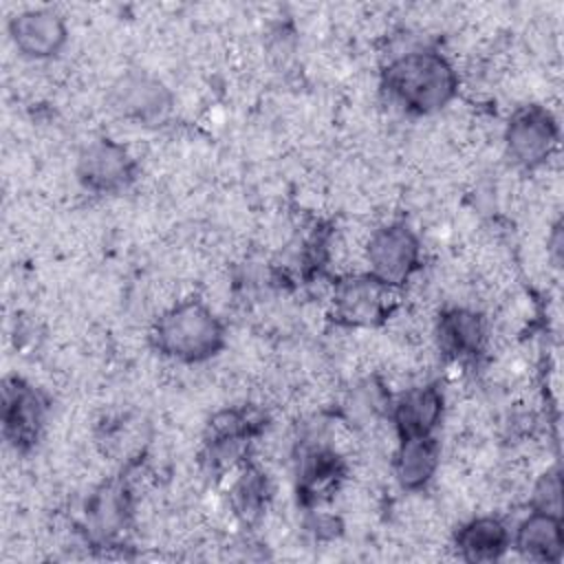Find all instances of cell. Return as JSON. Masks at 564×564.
<instances>
[{
  "label": "cell",
  "mask_w": 564,
  "mask_h": 564,
  "mask_svg": "<svg viewBox=\"0 0 564 564\" xmlns=\"http://www.w3.org/2000/svg\"><path fill=\"white\" fill-rule=\"evenodd\" d=\"M381 86L405 112L434 115L454 99L458 75L447 57L421 48L392 57L383 68Z\"/></svg>",
  "instance_id": "1"
},
{
  "label": "cell",
  "mask_w": 564,
  "mask_h": 564,
  "mask_svg": "<svg viewBox=\"0 0 564 564\" xmlns=\"http://www.w3.org/2000/svg\"><path fill=\"white\" fill-rule=\"evenodd\" d=\"M150 341L167 359L203 364L225 348V328L207 302L178 300L156 315Z\"/></svg>",
  "instance_id": "2"
},
{
  "label": "cell",
  "mask_w": 564,
  "mask_h": 564,
  "mask_svg": "<svg viewBox=\"0 0 564 564\" xmlns=\"http://www.w3.org/2000/svg\"><path fill=\"white\" fill-rule=\"evenodd\" d=\"M421 242L405 223H388L370 231L366 267L372 278L388 286H401L419 271Z\"/></svg>",
  "instance_id": "3"
},
{
  "label": "cell",
  "mask_w": 564,
  "mask_h": 564,
  "mask_svg": "<svg viewBox=\"0 0 564 564\" xmlns=\"http://www.w3.org/2000/svg\"><path fill=\"white\" fill-rule=\"evenodd\" d=\"M106 99L117 117L141 126L163 123L174 108L170 88L148 70H126L117 75Z\"/></svg>",
  "instance_id": "4"
},
{
  "label": "cell",
  "mask_w": 564,
  "mask_h": 564,
  "mask_svg": "<svg viewBox=\"0 0 564 564\" xmlns=\"http://www.w3.org/2000/svg\"><path fill=\"white\" fill-rule=\"evenodd\" d=\"M75 176L93 194H119L137 178V161L115 139L88 141L75 161Z\"/></svg>",
  "instance_id": "5"
},
{
  "label": "cell",
  "mask_w": 564,
  "mask_h": 564,
  "mask_svg": "<svg viewBox=\"0 0 564 564\" xmlns=\"http://www.w3.org/2000/svg\"><path fill=\"white\" fill-rule=\"evenodd\" d=\"M505 145L513 163L535 170L546 165L557 145L553 112L540 104H524L513 110L505 128Z\"/></svg>",
  "instance_id": "6"
},
{
  "label": "cell",
  "mask_w": 564,
  "mask_h": 564,
  "mask_svg": "<svg viewBox=\"0 0 564 564\" xmlns=\"http://www.w3.org/2000/svg\"><path fill=\"white\" fill-rule=\"evenodd\" d=\"M394 286L368 275H346L333 293L335 317L348 326L370 328L383 324L397 308Z\"/></svg>",
  "instance_id": "7"
},
{
  "label": "cell",
  "mask_w": 564,
  "mask_h": 564,
  "mask_svg": "<svg viewBox=\"0 0 564 564\" xmlns=\"http://www.w3.org/2000/svg\"><path fill=\"white\" fill-rule=\"evenodd\" d=\"M9 37L22 57L42 62L62 53L68 26L53 9H22L9 20Z\"/></svg>",
  "instance_id": "8"
},
{
  "label": "cell",
  "mask_w": 564,
  "mask_h": 564,
  "mask_svg": "<svg viewBox=\"0 0 564 564\" xmlns=\"http://www.w3.org/2000/svg\"><path fill=\"white\" fill-rule=\"evenodd\" d=\"M4 434L15 452L29 449L44 425V401L40 392L13 377L4 381Z\"/></svg>",
  "instance_id": "9"
},
{
  "label": "cell",
  "mask_w": 564,
  "mask_h": 564,
  "mask_svg": "<svg viewBox=\"0 0 564 564\" xmlns=\"http://www.w3.org/2000/svg\"><path fill=\"white\" fill-rule=\"evenodd\" d=\"M436 346L447 357H474L487 344V326L480 313L469 306H452L443 311L434 324Z\"/></svg>",
  "instance_id": "10"
},
{
  "label": "cell",
  "mask_w": 564,
  "mask_h": 564,
  "mask_svg": "<svg viewBox=\"0 0 564 564\" xmlns=\"http://www.w3.org/2000/svg\"><path fill=\"white\" fill-rule=\"evenodd\" d=\"M445 412V397L434 383L405 388L394 403L392 421L399 438L432 434Z\"/></svg>",
  "instance_id": "11"
},
{
  "label": "cell",
  "mask_w": 564,
  "mask_h": 564,
  "mask_svg": "<svg viewBox=\"0 0 564 564\" xmlns=\"http://www.w3.org/2000/svg\"><path fill=\"white\" fill-rule=\"evenodd\" d=\"M441 467V445L432 434L403 436L394 449V476L408 491L425 487Z\"/></svg>",
  "instance_id": "12"
},
{
  "label": "cell",
  "mask_w": 564,
  "mask_h": 564,
  "mask_svg": "<svg viewBox=\"0 0 564 564\" xmlns=\"http://www.w3.org/2000/svg\"><path fill=\"white\" fill-rule=\"evenodd\" d=\"M454 549L465 562H494L509 549V531L498 518L478 516L458 527Z\"/></svg>",
  "instance_id": "13"
},
{
  "label": "cell",
  "mask_w": 564,
  "mask_h": 564,
  "mask_svg": "<svg viewBox=\"0 0 564 564\" xmlns=\"http://www.w3.org/2000/svg\"><path fill=\"white\" fill-rule=\"evenodd\" d=\"M516 549L527 560L535 562H560L564 540H562V522L560 516L531 511L516 529L513 538Z\"/></svg>",
  "instance_id": "14"
},
{
  "label": "cell",
  "mask_w": 564,
  "mask_h": 564,
  "mask_svg": "<svg viewBox=\"0 0 564 564\" xmlns=\"http://www.w3.org/2000/svg\"><path fill=\"white\" fill-rule=\"evenodd\" d=\"M229 498H231V507L240 520H245L249 524L258 522L269 507V480L262 474V469L247 465L240 471V476L234 480Z\"/></svg>",
  "instance_id": "15"
},
{
  "label": "cell",
  "mask_w": 564,
  "mask_h": 564,
  "mask_svg": "<svg viewBox=\"0 0 564 564\" xmlns=\"http://www.w3.org/2000/svg\"><path fill=\"white\" fill-rule=\"evenodd\" d=\"M560 500H562V487H560V474L557 469H546L531 489V505L533 511H544L560 516Z\"/></svg>",
  "instance_id": "16"
}]
</instances>
